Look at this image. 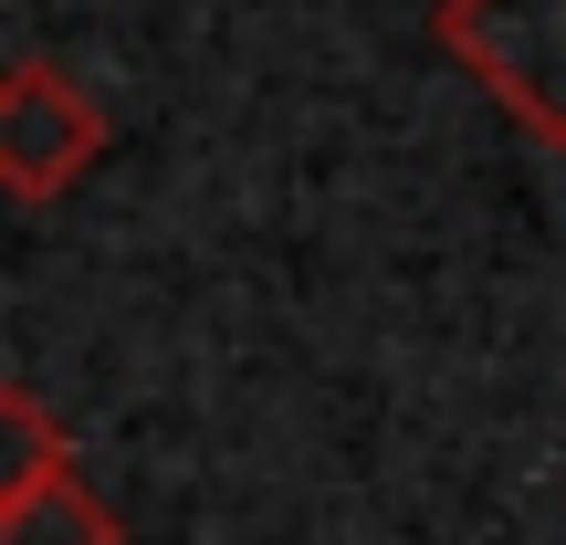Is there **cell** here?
<instances>
[{
	"label": "cell",
	"instance_id": "1",
	"mask_svg": "<svg viewBox=\"0 0 566 545\" xmlns=\"http://www.w3.org/2000/svg\"><path fill=\"white\" fill-rule=\"evenodd\" d=\"M441 53L525 137L566 147V0H441Z\"/></svg>",
	"mask_w": 566,
	"mask_h": 545
},
{
	"label": "cell",
	"instance_id": "2",
	"mask_svg": "<svg viewBox=\"0 0 566 545\" xmlns=\"http://www.w3.org/2000/svg\"><path fill=\"white\" fill-rule=\"evenodd\" d=\"M95 158H105V105L84 95L63 63L21 53L11 74H0V189H11L21 210H42V200H63Z\"/></svg>",
	"mask_w": 566,
	"mask_h": 545
},
{
	"label": "cell",
	"instance_id": "3",
	"mask_svg": "<svg viewBox=\"0 0 566 545\" xmlns=\"http://www.w3.org/2000/svg\"><path fill=\"white\" fill-rule=\"evenodd\" d=\"M0 545H126V525L84 493L74 462H53V472L0 493Z\"/></svg>",
	"mask_w": 566,
	"mask_h": 545
},
{
	"label": "cell",
	"instance_id": "4",
	"mask_svg": "<svg viewBox=\"0 0 566 545\" xmlns=\"http://www.w3.org/2000/svg\"><path fill=\"white\" fill-rule=\"evenodd\" d=\"M0 430H11V451H0V493L32 483V472H53V462H74V451H63V430H53V409H42L21 378L0 388Z\"/></svg>",
	"mask_w": 566,
	"mask_h": 545
}]
</instances>
